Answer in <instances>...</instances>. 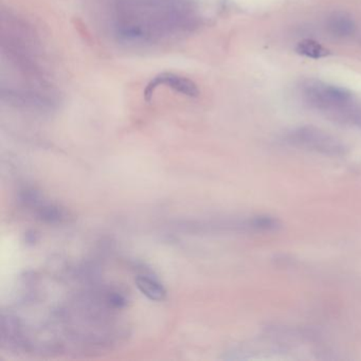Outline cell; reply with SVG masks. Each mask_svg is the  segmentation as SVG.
<instances>
[{"label": "cell", "instance_id": "cell-2", "mask_svg": "<svg viewBox=\"0 0 361 361\" xmlns=\"http://www.w3.org/2000/svg\"><path fill=\"white\" fill-rule=\"evenodd\" d=\"M1 34L3 66L8 68L3 96L25 107H52L57 96L37 33L27 23L9 14L3 19Z\"/></svg>", "mask_w": 361, "mask_h": 361}, {"label": "cell", "instance_id": "cell-3", "mask_svg": "<svg viewBox=\"0 0 361 361\" xmlns=\"http://www.w3.org/2000/svg\"><path fill=\"white\" fill-rule=\"evenodd\" d=\"M301 98L309 108L329 119L361 131V99L350 90L322 81L309 80L302 84Z\"/></svg>", "mask_w": 361, "mask_h": 361}, {"label": "cell", "instance_id": "cell-4", "mask_svg": "<svg viewBox=\"0 0 361 361\" xmlns=\"http://www.w3.org/2000/svg\"><path fill=\"white\" fill-rule=\"evenodd\" d=\"M287 139L296 147H303L323 155L342 156L347 152V147L340 140L313 126L296 128L288 134Z\"/></svg>", "mask_w": 361, "mask_h": 361}, {"label": "cell", "instance_id": "cell-1", "mask_svg": "<svg viewBox=\"0 0 361 361\" xmlns=\"http://www.w3.org/2000/svg\"><path fill=\"white\" fill-rule=\"evenodd\" d=\"M107 19L123 44L153 46L192 32L200 17L195 0H107Z\"/></svg>", "mask_w": 361, "mask_h": 361}, {"label": "cell", "instance_id": "cell-8", "mask_svg": "<svg viewBox=\"0 0 361 361\" xmlns=\"http://www.w3.org/2000/svg\"><path fill=\"white\" fill-rule=\"evenodd\" d=\"M296 50H297L299 54L305 57H309V59H313V60L327 57L331 53L322 45L313 41V39H303V41H299Z\"/></svg>", "mask_w": 361, "mask_h": 361}, {"label": "cell", "instance_id": "cell-5", "mask_svg": "<svg viewBox=\"0 0 361 361\" xmlns=\"http://www.w3.org/2000/svg\"><path fill=\"white\" fill-rule=\"evenodd\" d=\"M161 85H165L167 87H171L175 92H181L185 96H195L198 92L196 86L191 81L169 74H161V76L155 78V80L147 87V92H153L156 87L161 86Z\"/></svg>", "mask_w": 361, "mask_h": 361}, {"label": "cell", "instance_id": "cell-6", "mask_svg": "<svg viewBox=\"0 0 361 361\" xmlns=\"http://www.w3.org/2000/svg\"><path fill=\"white\" fill-rule=\"evenodd\" d=\"M327 28L331 35L336 37H349L356 30L355 21L344 13H334L329 17Z\"/></svg>", "mask_w": 361, "mask_h": 361}, {"label": "cell", "instance_id": "cell-7", "mask_svg": "<svg viewBox=\"0 0 361 361\" xmlns=\"http://www.w3.org/2000/svg\"><path fill=\"white\" fill-rule=\"evenodd\" d=\"M136 285L138 289L152 301L161 302L167 297V291L163 284L155 278L149 277L147 274L138 276Z\"/></svg>", "mask_w": 361, "mask_h": 361}]
</instances>
